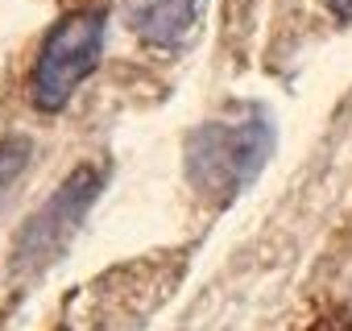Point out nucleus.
Masks as SVG:
<instances>
[{"label":"nucleus","mask_w":352,"mask_h":331,"mask_svg":"<svg viewBox=\"0 0 352 331\" xmlns=\"http://www.w3.org/2000/svg\"><path fill=\"white\" fill-rule=\"evenodd\" d=\"M204 17V0H129V25L149 46H183Z\"/></svg>","instance_id":"4"},{"label":"nucleus","mask_w":352,"mask_h":331,"mask_svg":"<svg viewBox=\"0 0 352 331\" xmlns=\"http://www.w3.org/2000/svg\"><path fill=\"white\" fill-rule=\"evenodd\" d=\"M96 195H100V174L91 170V166H79V170L38 207V216L17 232L13 269L17 273H34L46 261H54L63 253V244L71 240V232L83 224V216L96 203Z\"/></svg>","instance_id":"3"},{"label":"nucleus","mask_w":352,"mask_h":331,"mask_svg":"<svg viewBox=\"0 0 352 331\" xmlns=\"http://www.w3.org/2000/svg\"><path fill=\"white\" fill-rule=\"evenodd\" d=\"M100 54H104V13L83 9V13L63 17L38 50L34 75H30L34 104L42 112L67 108V100L79 91V83L100 67Z\"/></svg>","instance_id":"2"},{"label":"nucleus","mask_w":352,"mask_h":331,"mask_svg":"<svg viewBox=\"0 0 352 331\" xmlns=\"http://www.w3.org/2000/svg\"><path fill=\"white\" fill-rule=\"evenodd\" d=\"M327 9H331L340 21H352V0H327Z\"/></svg>","instance_id":"6"},{"label":"nucleus","mask_w":352,"mask_h":331,"mask_svg":"<svg viewBox=\"0 0 352 331\" xmlns=\"http://www.w3.org/2000/svg\"><path fill=\"white\" fill-rule=\"evenodd\" d=\"M25 166H30V141H17V137L0 141V191L17 179Z\"/></svg>","instance_id":"5"},{"label":"nucleus","mask_w":352,"mask_h":331,"mask_svg":"<svg viewBox=\"0 0 352 331\" xmlns=\"http://www.w3.org/2000/svg\"><path fill=\"white\" fill-rule=\"evenodd\" d=\"M274 153V128L265 116L245 120H208L187 141V179L191 187L212 199H236Z\"/></svg>","instance_id":"1"}]
</instances>
